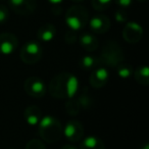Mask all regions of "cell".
<instances>
[{"mask_svg":"<svg viewBox=\"0 0 149 149\" xmlns=\"http://www.w3.org/2000/svg\"><path fill=\"white\" fill-rule=\"evenodd\" d=\"M24 118H25L27 124L30 126H36L39 124L41 120V110L38 106L36 105H30L26 108L24 112Z\"/></svg>","mask_w":149,"mask_h":149,"instance_id":"cell-13","label":"cell"},{"mask_svg":"<svg viewBox=\"0 0 149 149\" xmlns=\"http://www.w3.org/2000/svg\"><path fill=\"white\" fill-rule=\"evenodd\" d=\"M143 30L137 23H128L124 28L123 37L128 43H137L142 38Z\"/></svg>","mask_w":149,"mask_h":149,"instance_id":"cell-10","label":"cell"},{"mask_svg":"<svg viewBox=\"0 0 149 149\" xmlns=\"http://www.w3.org/2000/svg\"><path fill=\"white\" fill-rule=\"evenodd\" d=\"M80 44L87 51H94L98 47V40L92 34L85 33L82 34L80 37Z\"/></svg>","mask_w":149,"mask_h":149,"instance_id":"cell-15","label":"cell"},{"mask_svg":"<svg viewBox=\"0 0 149 149\" xmlns=\"http://www.w3.org/2000/svg\"><path fill=\"white\" fill-rule=\"evenodd\" d=\"M116 19L118 22H125L127 19V17H126V13H124L123 10H118L116 13Z\"/></svg>","mask_w":149,"mask_h":149,"instance_id":"cell-24","label":"cell"},{"mask_svg":"<svg viewBox=\"0 0 149 149\" xmlns=\"http://www.w3.org/2000/svg\"><path fill=\"white\" fill-rule=\"evenodd\" d=\"M72 1H76V2H81V1H83V0H72Z\"/></svg>","mask_w":149,"mask_h":149,"instance_id":"cell-27","label":"cell"},{"mask_svg":"<svg viewBox=\"0 0 149 149\" xmlns=\"http://www.w3.org/2000/svg\"><path fill=\"white\" fill-rule=\"evenodd\" d=\"M61 149H79V148L74 146L72 144H66V145H64V146H62Z\"/></svg>","mask_w":149,"mask_h":149,"instance_id":"cell-25","label":"cell"},{"mask_svg":"<svg viewBox=\"0 0 149 149\" xmlns=\"http://www.w3.org/2000/svg\"><path fill=\"white\" fill-rule=\"evenodd\" d=\"M114 1L122 8H127V7L131 6L133 3V0H114Z\"/></svg>","mask_w":149,"mask_h":149,"instance_id":"cell-23","label":"cell"},{"mask_svg":"<svg viewBox=\"0 0 149 149\" xmlns=\"http://www.w3.org/2000/svg\"><path fill=\"white\" fill-rule=\"evenodd\" d=\"M89 21V13L87 9L80 5L72 6L65 15V23L66 26L72 31H80L82 30Z\"/></svg>","mask_w":149,"mask_h":149,"instance_id":"cell-3","label":"cell"},{"mask_svg":"<svg viewBox=\"0 0 149 149\" xmlns=\"http://www.w3.org/2000/svg\"><path fill=\"white\" fill-rule=\"evenodd\" d=\"M88 22L91 31L96 34H104L110 28L109 19L104 15H96Z\"/></svg>","mask_w":149,"mask_h":149,"instance_id":"cell-11","label":"cell"},{"mask_svg":"<svg viewBox=\"0 0 149 149\" xmlns=\"http://www.w3.org/2000/svg\"><path fill=\"white\" fill-rule=\"evenodd\" d=\"M79 82L74 74L70 72H61L50 81L49 91L55 98H72L77 93Z\"/></svg>","mask_w":149,"mask_h":149,"instance_id":"cell-1","label":"cell"},{"mask_svg":"<svg viewBox=\"0 0 149 149\" xmlns=\"http://www.w3.org/2000/svg\"><path fill=\"white\" fill-rule=\"evenodd\" d=\"M9 17V11L8 8L4 5L0 4V25L5 24Z\"/></svg>","mask_w":149,"mask_h":149,"instance_id":"cell-22","label":"cell"},{"mask_svg":"<svg viewBox=\"0 0 149 149\" xmlns=\"http://www.w3.org/2000/svg\"><path fill=\"white\" fill-rule=\"evenodd\" d=\"M39 134L45 142L55 143L61 138L63 128L55 116H46L39 122Z\"/></svg>","mask_w":149,"mask_h":149,"instance_id":"cell-2","label":"cell"},{"mask_svg":"<svg viewBox=\"0 0 149 149\" xmlns=\"http://www.w3.org/2000/svg\"><path fill=\"white\" fill-rule=\"evenodd\" d=\"M96 60L93 56L86 55L81 59V66L85 70H91L95 66Z\"/></svg>","mask_w":149,"mask_h":149,"instance_id":"cell-20","label":"cell"},{"mask_svg":"<svg viewBox=\"0 0 149 149\" xmlns=\"http://www.w3.org/2000/svg\"><path fill=\"white\" fill-rule=\"evenodd\" d=\"M63 135L70 142H78L84 136L83 125L76 120H72L66 123L63 128Z\"/></svg>","mask_w":149,"mask_h":149,"instance_id":"cell-7","label":"cell"},{"mask_svg":"<svg viewBox=\"0 0 149 149\" xmlns=\"http://www.w3.org/2000/svg\"><path fill=\"white\" fill-rule=\"evenodd\" d=\"M26 149H46V148L44 143L41 140L33 139V140L28 142V144L26 145Z\"/></svg>","mask_w":149,"mask_h":149,"instance_id":"cell-21","label":"cell"},{"mask_svg":"<svg viewBox=\"0 0 149 149\" xmlns=\"http://www.w3.org/2000/svg\"><path fill=\"white\" fill-rule=\"evenodd\" d=\"M25 90L28 95L35 98H40L45 95V83L38 77H30L25 82Z\"/></svg>","mask_w":149,"mask_h":149,"instance_id":"cell-6","label":"cell"},{"mask_svg":"<svg viewBox=\"0 0 149 149\" xmlns=\"http://www.w3.org/2000/svg\"><path fill=\"white\" fill-rule=\"evenodd\" d=\"M79 149H105V146L101 139L95 136H89L84 139Z\"/></svg>","mask_w":149,"mask_h":149,"instance_id":"cell-16","label":"cell"},{"mask_svg":"<svg viewBox=\"0 0 149 149\" xmlns=\"http://www.w3.org/2000/svg\"><path fill=\"white\" fill-rule=\"evenodd\" d=\"M62 1H63V0H48V2L51 3V4H53V5L60 4V3H61Z\"/></svg>","mask_w":149,"mask_h":149,"instance_id":"cell-26","label":"cell"},{"mask_svg":"<svg viewBox=\"0 0 149 149\" xmlns=\"http://www.w3.org/2000/svg\"><path fill=\"white\" fill-rule=\"evenodd\" d=\"M112 0H91V4L95 10L103 11L106 10L111 4Z\"/></svg>","mask_w":149,"mask_h":149,"instance_id":"cell-18","label":"cell"},{"mask_svg":"<svg viewBox=\"0 0 149 149\" xmlns=\"http://www.w3.org/2000/svg\"><path fill=\"white\" fill-rule=\"evenodd\" d=\"M109 72L105 68H98L93 70L90 77V84L94 88L103 87L108 81Z\"/></svg>","mask_w":149,"mask_h":149,"instance_id":"cell-12","label":"cell"},{"mask_svg":"<svg viewBox=\"0 0 149 149\" xmlns=\"http://www.w3.org/2000/svg\"><path fill=\"white\" fill-rule=\"evenodd\" d=\"M118 76L123 79H128L129 77H131V74H133V68H131L130 65H127V64H124V65H118Z\"/></svg>","mask_w":149,"mask_h":149,"instance_id":"cell-19","label":"cell"},{"mask_svg":"<svg viewBox=\"0 0 149 149\" xmlns=\"http://www.w3.org/2000/svg\"><path fill=\"white\" fill-rule=\"evenodd\" d=\"M124 58L120 45L116 42H107L102 50V59L111 66L118 65Z\"/></svg>","mask_w":149,"mask_h":149,"instance_id":"cell-5","label":"cell"},{"mask_svg":"<svg viewBox=\"0 0 149 149\" xmlns=\"http://www.w3.org/2000/svg\"><path fill=\"white\" fill-rule=\"evenodd\" d=\"M42 47L38 42L30 41L26 43L21 49V58L25 63H36L42 57Z\"/></svg>","mask_w":149,"mask_h":149,"instance_id":"cell-4","label":"cell"},{"mask_svg":"<svg viewBox=\"0 0 149 149\" xmlns=\"http://www.w3.org/2000/svg\"><path fill=\"white\" fill-rule=\"evenodd\" d=\"M135 79L141 85H148L149 83V74H148V68L147 66H140L134 72Z\"/></svg>","mask_w":149,"mask_h":149,"instance_id":"cell-17","label":"cell"},{"mask_svg":"<svg viewBox=\"0 0 149 149\" xmlns=\"http://www.w3.org/2000/svg\"><path fill=\"white\" fill-rule=\"evenodd\" d=\"M56 34V29L51 24H45L38 30V38L43 42H49L54 38Z\"/></svg>","mask_w":149,"mask_h":149,"instance_id":"cell-14","label":"cell"},{"mask_svg":"<svg viewBox=\"0 0 149 149\" xmlns=\"http://www.w3.org/2000/svg\"><path fill=\"white\" fill-rule=\"evenodd\" d=\"M17 45H19V40L13 34H0V54L8 55V54L13 53Z\"/></svg>","mask_w":149,"mask_h":149,"instance_id":"cell-9","label":"cell"},{"mask_svg":"<svg viewBox=\"0 0 149 149\" xmlns=\"http://www.w3.org/2000/svg\"><path fill=\"white\" fill-rule=\"evenodd\" d=\"M10 8L15 13L21 15H32L36 10V0H8Z\"/></svg>","mask_w":149,"mask_h":149,"instance_id":"cell-8","label":"cell"}]
</instances>
